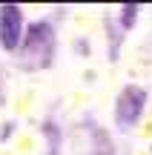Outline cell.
I'll use <instances>...</instances> for the list:
<instances>
[{
  "instance_id": "1",
  "label": "cell",
  "mask_w": 152,
  "mask_h": 155,
  "mask_svg": "<svg viewBox=\"0 0 152 155\" xmlns=\"http://www.w3.org/2000/svg\"><path fill=\"white\" fill-rule=\"evenodd\" d=\"M144 104H147V92L141 86H135V83L124 86L121 95H118V104H115V121H118V127H124V129L135 127V121L144 112Z\"/></svg>"
},
{
  "instance_id": "2",
  "label": "cell",
  "mask_w": 152,
  "mask_h": 155,
  "mask_svg": "<svg viewBox=\"0 0 152 155\" xmlns=\"http://www.w3.org/2000/svg\"><path fill=\"white\" fill-rule=\"evenodd\" d=\"M20 38H23V12H20V6H15V3L0 6V43H3V49L15 52Z\"/></svg>"
},
{
  "instance_id": "3",
  "label": "cell",
  "mask_w": 152,
  "mask_h": 155,
  "mask_svg": "<svg viewBox=\"0 0 152 155\" xmlns=\"http://www.w3.org/2000/svg\"><path fill=\"white\" fill-rule=\"evenodd\" d=\"M49 49H52V26H46V23H34V26H29L23 52H34V55H40V63H43L46 58H49Z\"/></svg>"
},
{
  "instance_id": "4",
  "label": "cell",
  "mask_w": 152,
  "mask_h": 155,
  "mask_svg": "<svg viewBox=\"0 0 152 155\" xmlns=\"http://www.w3.org/2000/svg\"><path fill=\"white\" fill-rule=\"evenodd\" d=\"M135 12H138L135 3H126V9H124V26H126V29L132 26V17H135Z\"/></svg>"
}]
</instances>
